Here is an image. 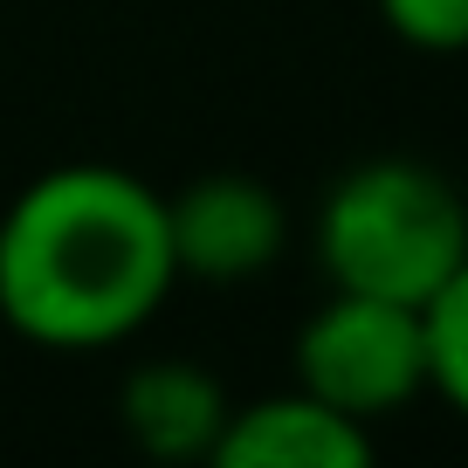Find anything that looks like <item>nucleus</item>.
Returning <instances> with one entry per match:
<instances>
[{
  "mask_svg": "<svg viewBox=\"0 0 468 468\" xmlns=\"http://www.w3.org/2000/svg\"><path fill=\"white\" fill-rule=\"evenodd\" d=\"M234 399L193 358H152L117 386V427L152 462H214Z\"/></svg>",
  "mask_w": 468,
  "mask_h": 468,
  "instance_id": "423d86ee",
  "label": "nucleus"
},
{
  "mask_svg": "<svg viewBox=\"0 0 468 468\" xmlns=\"http://www.w3.org/2000/svg\"><path fill=\"white\" fill-rule=\"evenodd\" d=\"M296 386L351 420L407 413L427 393V317L420 303L331 290L296 331Z\"/></svg>",
  "mask_w": 468,
  "mask_h": 468,
  "instance_id": "7ed1b4c3",
  "label": "nucleus"
},
{
  "mask_svg": "<svg viewBox=\"0 0 468 468\" xmlns=\"http://www.w3.org/2000/svg\"><path fill=\"white\" fill-rule=\"evenodd\" d=\"M310 249L331 290L427 303L468 262V200L420 159H366L324 186Z\"/></svg>",
  "mask_w": 468,
  "mask_h": 468,
  "instance_id": "f03ea898",
  "label": "nucleus"
},
{
  "mask_svg": "<svg viewBox=\"0 0 468 468\" xmlns=\"http://www.w3.org/2000/svg\"><path fill=\"white\" fill-rule=\"evenodd\" d=\"M393 42L420 56H468V0H372Z\"/></svg>",
  "mask_w": 468,
  "mask_h": 468,
  "instance_id": "6e6552de",
  "label": "nucleus"
},
{
  "mask_svg": "<svg viewBox=\"0 0 468 468\" xmlns=\"http://www.w3.org/2000/svg\"><path fill=\"white\" fill-rule=\"evenodd\" d=\"M165 193L124 165H48L0 214V324L42 351H111L165 310Z\"/></svg>",
  "mask_w": 468,
  "mask_h": 468,
  "instance_id": "f257e3e1",
  "label": "nucleus"
},
{
  "mask_svg": "<svg viewBox=\"0 0 468 468\" xmlns=\"http://www.w3.org/2000/svg\"><path fill=\"white\" fill-rule=\"evenodd\" d=\"M427 317V393H441L468 420V262L420 303Z\"/></svg>",
  "mask_w": 468,
  "mask_h": 468,
  "instance_id": "0eeeda50",
  "label": "nucleus"
},
{
  "mask_svg": "<svg viewBox=\"0 0 468 468\" xmlns=\"http://www.w3.org/2000/svg\"><path fill=\"white\" fill-rule=\"evenodd\" d=\"M173 269L193 282H255L290 249V207L255 173H200L165 193Z\"/></svg>",
  "mask_w": 468,
  "mask_h": 468,
  "instance_id": "20e7f679",
  "label": "nucleus"
},
{
  "mask_svg": "<svg viewBox=\"0 0 468 468\" xmlns=\"http://www.w3.org/2000/svg\"><path fill=\"white\" fill-rule=\"evenodd\" d=\"M220 468H366L372 462V427L351 413L324 407L317 393L290 386L234 407L220 427Z\"/></svg>",
  "mask_w": 468,
  "mask_h": 468,
  "instance_id": "39448f33",
  "label": "nucleus"
}]
</instances>
